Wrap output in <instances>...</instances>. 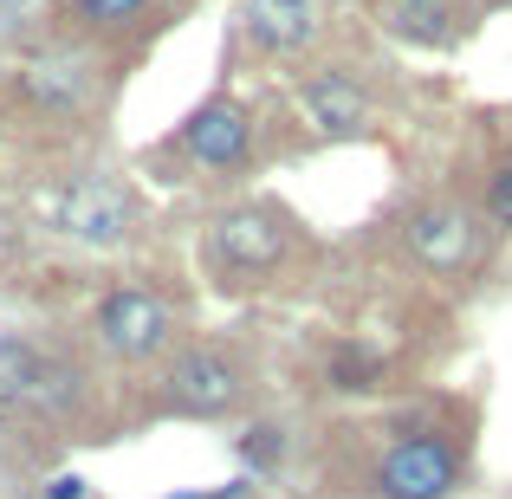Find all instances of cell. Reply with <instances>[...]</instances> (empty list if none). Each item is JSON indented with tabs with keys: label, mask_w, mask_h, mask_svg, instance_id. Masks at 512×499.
Segmentation results:
<instances>
[{
	"label": "cell",
	"mask_w": 512,
	"mask_h": 499,
	"mask_svg": "<svg viewBox=\"0 0 512 499\" xmlns=\"http://www.w3.org/2000/svg\"><path fill=\"white\" fill-rule=\"evenodd\" d=\"M39 214H46L52 234L78 240V247H117V240H130V221H137L130 195L111 182V175H98V169L59 182L46 201H39Z\"/></svg>",
	"instance_id": "6da1fadb"
},
{
	"label": "cell",
	"mask_w": 512,
	"mask_h": 499,
	"mask_svg": "<svg viewBox=\"0 0 512 499\" xmlns=\"http://www.w3.org/2000/svg\"><path fill=\"white\" fill-rule=\"evenodd\" d=\"M247 396V370H240L234 350L221 344H201V350H182L163 376V402L175 415H195V422H221V415L240 409Z\"/></svg>",
	"instance_id": "7a4b0ae2"
},
{
	"label": "cell",
	"mask_w": 512,
	"mask_h": 499,
	"mask_svg": "<svg viewBox=\"0 0 512 499\" xmlns=\"http://www.w3.org/2000/svg\"><path fill=\"white\" fill-rule=\"evenodd\" d=\"M78 402V370L39 350L33 337H0V409H46L65 415Z\"/></svg>",
	"instance_id": "3957f363"
},
{
	"label": "cell",
	"mask_w": 512,
	"mask_h": 499,
	"mask_svg": "<svg viewBox=\"0 0 512 499\" xmlns=\"http://www.w3.org/2000/svg\"><path fill=\"white\" fill-rule=\"evenodd\" d=\"M376 487H383V499H448L461 487V441L448 428L396 441L376 467Z\"/></svg>",
	"instance_id": "277c9868"
},
{
	"label": "cell",
	"mask_w": 512,
	"mask_h": 499,
	"mask_svg": "<svg viewBox=\"0 0 512 499\" xmlns=\"http://www.w3.org/2000/svg\"><path fill=\"white\" fill-rule=\"evenodd\" d=\"M91 331H98V344L111 350V357L143 363V357H156V350L169 344L175 312H169L163 292H150V286H117V292H104Z\"/></svg>",
	"instance_id": "5b68a950"
},
{
	"label": "cell",
	"mask_w": 512,
	"mask_h": 499,
	"mask_svg": "<svg viewBox=\"0 0 512 499\" xmlns=\"http://www.w3.org/2000/svg\"><path fill=\"white\" fill-rule=\"evenodd\" d=\"M208 253L227 273H273V266L286 260V214L266 208V201H240V208L214 214Z\"/></svg>",
	"instance_id": "8992f818"
},
{
	"label": "cell",
	"mask_w": 512,
	"mask_h": 499,
	"mask_svg": "<svg viewBox=\"0 0 512 499\" xmlns=\"http://www.w3.org/2000/svg\"><path fill=\"white\" fill-rule=\"evenodd\" d=\"M402 240H409V253L428 273H467V266L480 260V227H474V214L454 208V201L415 208L409 221H402Z\"/></svg>",
	"instance_id": "52a82bcc"
},
{
	"label": "cell",
	"mask_w": 512,
	"mask_h": 499,
	"mask_svg": "<svg viewBox=\"0 0 512 499\" xmlns=\"http://www.w3.org/2000/svg\"><path fill=\"white\" fill-rule=\"evenodd\" d=\"M247 143H253V111L234 104V98L201 104V111L182 124V150L195 156L201 169H234L240 156H247Z\"/></svg>",
	"instance_id": "ba28073f"
},
{
	"label": "cell",
	"mask_w": 512,
	"mask_h": 499,
	"mask_svg": "<svg viewBox=\"0 0 512 499\" xmlns=\"http://www.w3.org/2000/svg\"><path fill=\"white\" fill-rule=\"evenodd\" d=\"M26 98L39 104V111H52V117H72V111H85L91 104V85H98V65L85 59V52H72V46H59V52H39L33 65H26Z\"/></svg>",
	"instance_id": "9c48e42d"
},
{
	"label": "cell",
	"mask_w": 512,
	"mask_h": 499,
	"mask_svg": "<svg viewBox=\"0 0 512 499\" xmlns=\"http://www.w3.org/2000/svg\"><path fill=\"white\" fill-rule=\"evenodd\" d=\"M299 104H305V124H312L318 137H357V130L370 124V91L350 72H312L299 85Z\"/></svg>",
	"instance_id": "30bf717a"
},
{
	"label": "cell",
	"mask_w": 512,
	"mask_h": 499,
	"mask_svg": "<svg viewBox=\"0 0 512 499\" xmlns=\"http://www.w3.org/2000/svg\"><path fill=\"white\" fill-rule=\"evenodd\" d=\"M240 33L260 52H299L318 39V7L312 0H240Z\"/></svg>",
	"instance_id": "8fae6325"
},
{
	"label": "cell",
	"mask_w": 512,
	"mask_h": 499,
	"mask_svg": "<svg viewBox=\"0 0 512 499\" xmlns=\"http://www.w3.org/2000/svg\"><path fill=\"white\" fill-rule=\"evenodd\" d=\"M448 20L454 13L441 0H396L389 7V33H402V39H448Z\"/></svg>",
	"instance_id": "7c38bea8"
},
{
	"label": "cell",
	"mask_w": 512,
	"mask_h": 499,
	"mask_svg": "<svg viewBox=\"0 0 512 499\" xmlns=\"http://www.w3.org/2000/svg\"><path fill=\"white\" fill-rule=\"evenodd\" d=\"M370 376H376L370 350H338V357H331V389H350V396H357V389H370Z\"/></svg>",
	"instance_id": "4fadbf2b"
},
{
	"label": "cell",
	"mask_w": 512,
	"mask_h": 499,
	"mask_svg": "<svg viewBox=\"0 0 512 499\" xmlns=\"http://www.w3.org/2000/svg\"><path fill=\"white\" fill-rule=\"evenodd\" d=\"M72 7L85 13L91 26H104V33H111V26H130L143 7H150V0H72Z\"/></svg>",
	"instance_id": "5bb4252c"
},
{
	"label": "cell",
	"mask_w": 512,
	"mask_h": 499,
	"mask_svg": "<svg viewBox=\"0 0 512 499\" xmlns=\"http://www.w3.org/2000/svg\"><path fill=\"white\" fill-rule=\"evenodd\" d=\"M487 221L493 227H512V163L493 169V182H487Z\"/></svg>",
	"instance_id": "9a60e30c"
},
{
	"label": "cell",
	"mask_w": 512,
	"mask_h": 499,
	"mask_svg": "<svg viewBox=\"0 0 512 499\" xmlns=\"http://www.w3.org/2000/svg\"><path fill=\"white\" fill-rule=\"evenodd\" d=\"M279 448H286V435H279V428H253V435L240 441V454H247L253 467H273V461H279Z\"/></svg>",
	"instance_id": "2e32d148"
},
{
	"label": "cell",
	"mask_w": 512,
	"mask_h": 499,
	"mask_svg": "<svg viewBox=\"0 0 512 499\" xmlns=\"http://www.w3.org/2000/svg\"><path fill=\"white\" fill-rule=\"evenodd\" d=\"M46 499H85V480H78V474H59L46 487Z\"/></svg>",
	"instance_id": "e0dca14e"
}]
</instances>
